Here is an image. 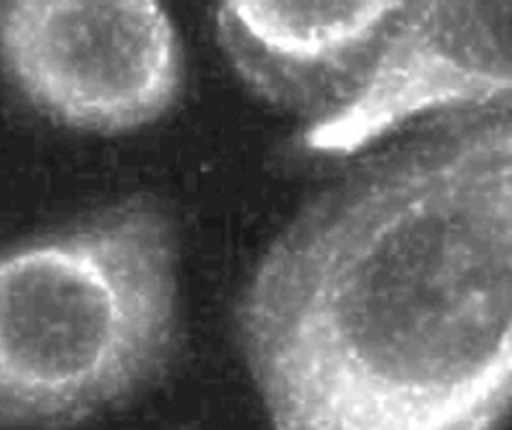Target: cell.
<instances>
[{"label":"cell","mask_w":512,"mask_h":430,"mask_svg":"<svg viewBox=\"0 0 512 430\" xmlns=\"http://www.w3.org/2000/svg\"><path fill=\"white\" fill-rule=\"evenodd\" d=\"M176 326L174 230L146 198L0 250V430L128 398L168 362Z\"/></svg>","instance_id":"7a4b0ae2"},{"label":"cell","mask_w":512,"mask_h":430,"mask_svg":"<svg viewBox=\"0 0 512 430\" xmlns=\"http://www.w3.org/2000/svg\"><path fill=\"white\" fill-rule=\"evenodd\" d=\"M402 2H222L218 44L272 106L312 114L338 104L368 66Z\"/></svg>","instance_id":"5b68a950"},{"label":"cell","mask_w":512,"mask_h":430,"mask_svg":"<svg viewBox=\"0 0 512 430\" xmlns=\"http://www.w3.org/2000/svg\"><path fill=\"white\" fill-rule=\"evenodd\" d=\"M0 66L44 116L98 134L156 122L184 82L174 22L152 0L2 2Z\"/></svg>","instance_id":"3957f363"},{"label":"cell","mask_w":512,"mask_h":430,"mask_svg":"<svg viewBox=\"0 0 512 430\" xmlns=\"http://www.w3.org/2000/svg\"><path fill=\"white\" fill-rule=\"evenodd\" d=\"M512 2H402L352 90L298 136L304 152L348 156L436 110H508Z\"/></svg>","instance_id":"277c9868"},{"label":"cell","mask_w":512,"mask_h":430,"mask_svg":"<svg viewBox=\"0 0 512 430\" xmlns=\"http://www.w3.org/2000/svg\"><path fill=\"white\" fill-rule=\"evenodd\" d=\"M272 430H502L512 386V124L472 110L350 172L236 304Z\"/></svg>","instance_id":"6da1fadb"}]
</instances>
